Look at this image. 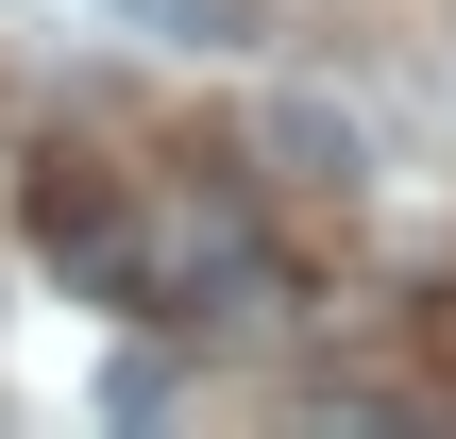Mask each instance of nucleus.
<instances>
[{
    "mask_svg": "<svg viewBox=\"0 0 456 439\" xmlns=\"http://www.w3.org/2000/svg\"><path fill=\"white\" fill-rule=\"evenodd\" d=\"M17 220H34V254H51L68 288H102V305H152V220H135V203H118L85 152H51Z\"/></svg>",
    "mask_w": 456,
    "mask_h": 439,
    "instance_id": "obj_1",
    "label": "nucleus"
},
{
    "mask_svg": "<svg viewBox=\"0 0 456 439\" xmlns=\"http://www.w3.org/2000/svg\"><path fill=\"white\" fill-rule=\"evenodd\" d=\"M254 169L305 186V203H355V186H372V135H355L338 102H305V85H271V102H254Z\"/></svg>",
    "mask_w": 456,
    "mask_h": 439,
    "instance_id": "obj_2",
    "label": "nucleus"
},
{
    "mask_svg": "<svg viewBox=\"0 0 456 439\" xmlns=\"http://www.w3.org/2000/svg\"><path fill=\"white\" fill-rule=\"evenodd\" d=\"M102 17L152 51H254V0H102Z\"/></svg>",
    "mask_w": 456,
    "mask_h": 439,
    "instance_id": "obj_3",
    "label": "nucleus"
}]
</instances>
